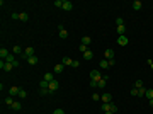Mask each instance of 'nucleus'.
Masks as SVG:
<instances>
[{
  "label": "nucleus",
  "mask_w": 153,
  "mask_h": 114,
  "mask_svg": "<svg viewBox=\"0 0 153 114\" xmlns=\"http://www.w3.org/2000/svg\"><path fill=\"white\" fill-rule=\"evenodd\" d=\"M100 101H102V104H109V102H112V94H109V92L102 94V95H100Z\"/></svg>",
  "instance_id": "f257e3e1"
},
{
  "label": "nucleus",
  "mask_w": 153,
  "mask_h": 114,
  "mask_svg": "<svg viewBox=\"0 0 153 114\" xmlns=\"http://www.w3.org/2000/svg\"><path fill=\"white\" fill-rule=\"evenodd\" d=\"M58 31H60V32H58V36H60L61 39H67V38H68V31H67L65 27H63L61 24L58 26Z\"/></svg>",
  "instance_id": "f03ea898"
},
{
  "label": "nucleus",
  "mask_w": 153,
  "mask_h": 114,
  "mask_svg": "<svg viewBox=\"0 0 153 114\" xmlns=\"http://www.w3.org/2000/svg\"><path fill=\"white\" fill-rule=\"evenodd\" d=\"M90 78L95 80V82H99V80H102V73H99V70H92V72H90Z\"/></svg>",
  "instance_id": "7ed1b4c3"
},
{
  "label": "nucleus",
  "mask_w": 153,
  "mask_h": 114,
  "mask_svg": "<svg viewBox=\"0 0 153 114\" xmlns=\"http://www.w3.org/2000/svg\"><path fill=\"white\" fill-rule=\"evenodd\" d=\"M63 10H67V12H70V10L73 9V3L70 2V0H63V7H61Z\"/></svg>",
  "instance_id": "20e7f679"
},
{
  "label": "nucleus",
  "mask_w": 153,
  "mask_h": 114,
  "mask_svg": "<svg viewBox=\"0 0 153 114\" xmlns=\"http://www.w3.org/2000/svg\"><path fill=\"white\" fill-rule=\"evenodd\" d=\"M128 43H129V39L126 38V34H124V36H117V44H121V46H126Z\"/></svg>",
  "instance_id": "39448f33"
},
{
  "label": "nucleus",
  "mask_w": 153,
  "mask_h": 114,
  "mask_svg": "<svg viewBox=\"0 0 153 114\" xmlns=\"http://www.w3.org/2000/svg\"><path fill=\"white\" fill-rule=\"evenodd\" d=\"M104 56H105V60H114V51L111 48H107L104 51Z\"/></svg>",
  "instance_id": "423d86ee"
},
{
  "label": "nucleus",
  "mask_w": 153,
  "mask_h": 114,
  "mask_svg": "<svg viewBox=\"0 0 153 114\" xmlns=\"http://www.w3.org/2000/svg\"><path fill=\"white\" fill-rule=\"evenodd\" d=\"M19 92H20L19 87H10V89H9V95H10V97H15V95H19Z\"/></svg>",
  "instance_id": "0eeeda50"
},
{
  "label": "nucleus",
  "mask_w": 153,
  "mask_h": 114,
  "mask_svg": "<svg viewBox=\"0 0 153 114\" xmlns=\"http://www.w3.org/2000/svg\"><path fill=\"white\" fill-rule=\"evenodd\" d=\"M58 87H60V84H58V80H53V82H49L48 89L51 90V92H55V90H58Z\"/></svg>",
  "instance_id": "6e6552de"
},
{
  "label": "nucleus",
  "mask_w": 153,
  "mask_h": 114,
  "mask_svg": "<svg viewBox=\"0 0 153 114\" xmlns=\"http://www.w3.org/2000/svg\"><path fill=\"white\" fill-rule=\"evenodd\" d=\"M61 63H63L65 67H72V63H73V60H72V58H70V56H63V58H61Z\"/></svg>",
  "instance_id": "1a4fd4ad"
},
{
  "label": "nucleus",
  "mask_w": 153,
  "mask_h": 114,
  "mask_svg": "<svg viewBox=\"0 0 153 114\" xmlns=\"http://www.w3.org/2000/svg\"><path fill=\"white\" fill-rule=\"evenodd\" d=\"M63 70H65V65H63V63H56V65H55V73H61Z\"/></svg>",
  "instance_id": "9d476101"
},
{
  "label": "nucleus",
  "mask_w": 153,
  "mask_h": 114,
  "mask_svg": "<svg viewBox=\"0 0 153 114\" xmlns=\"http://www.w3.org/2000/svg\"><path fill=\"white\" fill-rule=\"evenodd\" d=\"M22 53H24V49H22L20 46H14L12 48V55H22Z\"/></svg>",
  "instance_id": "9b49d317"
},
{
  "label": "nucleus",
  "mask_w": 153,
  "mask_h": 114,
  "mask_svg": "<svg viewBox=\"0 0 153 114\" xmlns=\"http://www.w3.org/2000/svg\"><path fill=\"white\" fill-rule=\"evenodd\" d=\"M99 67L102 68V70H107V68H109V61H107V60H100V61H99Z\"/></svg>",
  "instance_id": "f8f14e48"
},
{
  "label": "nucleus",
  "mask_w": 153,
  "mask_h": 114,
  "mask_svg": "<svg viewBox=\"0 0 153 114\" xmlns=\"http://www.w3.org/2000/svg\"><path fill=\"white\" fill-rule=\"evenodd\" d=\"M10 53H9V49H5V48H2V49H0V58H2V60H5V58L9 56Z\"/></svg>",
  "instance_id": "ddd939ff"
},
{
  "label": "nucleus",
  "mask_w": 153,
  "mask_h": 114,
  "mask_svg": "<svg viewBox=\"0 0 153 114\" xmlns=\"http://www.w3.org/2000/svg\"><path fill=\"white\" fill-rule=\"evenodd\" d=\"M38 56H36V55H34V56H31V58H27V63L29 65H38Z\"/></svg>",
  "instance_id": "4468645a"
},
{
  "label": "nucleus",
  "mask_w": 153,
  "mask_h": 114,
  "mask_svg": "<svg viewBox=\"0 0 153 114\" xmlns=\"http://www.w3.org/2000/svg\"><path fill=\"white\" fill-rule=\"evenodd\" d=\"M92 58H94V53L90 49H87L85 53H83V60H92Z\"/></svg>",
  "instance_id": "2eb2a0df"
},
{
  "label": "nucleus",
  "mask_w": 153,
  "mask_h": 114,
  "mask_svg": "<svg viewBox=\"0 0 153 114\" xmlns=\"http://www.w3.org/2000/svg\"><path fill=\"white\" fill-rule=\"evenodd\" d=\"M10 107H12L14 111H20V109H22V104H20L19 101H15V102H14V104L10 106Z\"/></svg>",
  "instance_id": "dca6fc26"
},
{
  "label": "nucleus",
  "mask_w": 153,
  "mask_h": 114,
  "mask_svg": "<svg viewBox=\"0 0 153 114\" xmlns=\"http://www.w3.org/2000/svg\"><path fill=\"white\" fill-rule=\"evenodd\" d=\"M27 19H29V14H27V12H20V14H19V20L26 22Z\"/></svg>",
  "instance_id": "f3484780"
},
{
  "label": "nucleus",
  "mask_w": 153,
  "mask_h": 114,
  "mask_svg": "<svg viewBox=\"0 0 153 114\" xmlns=\"http://www.w3.org/2000/svg\"><path fill=\"white\" fill-rule=\"evenodd\" d=\"M141 7H143V3H141L140 0H134V2H133V9L134 10H140Z\"/></svg>",
  "instance_id": "a211bd4d"
},
{
  "label": "nucleus",
  "mask_w": 153,
  "mask_h": 114,
  "mask_svg": "<svg viewBox=\"0 0 153 114\" xmlns=\"http://www.w3.org/2000/svg\"><path fill=\"white\" fill-rule=\"evenodd\" d=\"M124 32H126V24L124 26H117V34L119 36H124Z\"/></svg>",
  "instance_id": "6ab92c4d"
},
{
  "label": "nucleus",
  "mask_w": 153,
  "mask_h": 114,
  "mask_svg": "<svg viewBox=\"0 0 153 114\" xmlns=\"http://www.w3.org/2000/svg\"><path fill=\"white\" fill-rule=\"evenodd\" d=\"M2 70H5V72H12V70H14V65L5 61V65H3V68H2Z\"/></svg>",
  "instance_id": "aec40b11"
},
{
  "label": "nucleus",
  "mask_w": 153,
  "mask_h": 114,
  "mask_svg": "<svg viewBox=\"0 0 153 114\" xmlns=\"http://www.w3.org/2000/svg\"><path fill=\"white\" fill-rule=\"evenodd\" d=\"M145 97H146L148 101H152V99H153V89H146V94H145Z\"/></svg>",
  "instance_id": "412c9836"
},
{
  "label": "nucleus",
  "mask_w": 153,
  "mask_h": 114,
  "mask_svg": "<svg viewBox=\"0 0 153 114\" xmlns=\"http://www.w3.org/2000/svg\"><path fill=\"white\" fill-rule=\"evenodd\" d=\"M44 80H46V82H53V80H55V75H53V73H44Z\"/></svg>",
  "instance_id": "4be33fe9"
},
{
  "label": "nucleus",
  "mask_w": 153,
  "mask_h": 114,
  "mask_svg": "<svg viewBox=\"0 0 153 114\" xmlns=\"http://www.w3.org/2000/svg\"><path fill=\"white\" fill-rule=\"evenodd\" d=\"M15 60H17V58H15V55H12V53H10L9 56L5 58V61H7V63H14V61H15Z\"/></svg>",
  "instance_id": "5701e85b"
},
{
  "label": "nucleus",
  "mask_w": 153,
  "mask_h": 114,
  "mask_svg": "<svg viewBox=\"0 0 153 114\" xmlns=\"http://www.w3.org/2000/svg\"><path fill=\"white\" fill-rule=\"evenodd\" d=\"M39 94H41V95H51L53 92H51L49 89H39Z\"/></svg>",
  "instance_id": "b1692460"
},
{
  "label": "nucleus",
  "mask_w": 153,
  "mask_h": 114,
  "mask_svg": "<svg viewBox=\"0 0 153 114\" xmlns=\"http://www.w3.org/2000/svg\"><path fill=\"white\" fill-rule=\"evenodd\" d=\"M90 43H92V39L88 38V36H83V38H82V44H85V46H88Z\"/></svg>",
  "instance_id": "393cba45"
},
{
  "label": "nucleus",
  "mask_w": 153,
  "mask_h": 114,
  "mask_svg": "<svg viewBox=\"0 0 153 114\" xmlns=\"http://www.w3.org/2000/svg\"><path fill=\"white\" fill-rule=\"evenodd\" d=\"M17 97H19V99H26V97H27V92H26L24 89H20V92H19V95H17Z\"/></svg>",
  "instance_id": "a878e982"
},
{
  "label": "nucleus",
  "mask_w": 153,
  "mask_h": 114,
  "mask_svg": "<svg viewBox=\"0 0 153 114\" xmlns=\"http://www.w3.org/2000/svg\"><path fill=\"white\" fill-rule=\"evenodd\" d=\"M107 111H111V102L109 104H102V113H107Z\"/></svg>",
  "instance_id": "bb28decb"
},
{
  "label": "nucleus",
  "mask_w": 153,
  "mask_h": 114,
  "mask_svg": "<svg viewBox=\"0 0 153 114\" xmlns=\"http://www.w3.org/2000/svg\"><path fill=\"white\" fill-rule=\"evenodd\" d=\"M48 82H46V80H41V82H39V87H41V89H48Z\"/></svg>",
  "instance_id": "cd10ccee"
},
{
  "label": "nucleus",
  "mask_w": 153,
  "mask_h": 114,
  "mask_svg": "<svg viewBox=\"0 0 153 114\" xmlns=\"http://www.w3.org/2000/svg\"><path fill=\"white\" fill-rule=\"evenodd\" d=\"M78 49H80V53L83 55V53H85L87 49H88V46H85V44H80V46H78Z\"/></svg>",
  "instance_id": "c85d7f7f"
},
{
  "label": "nucleus",
  "mask_w": 153,
  "mask_h": 114,
  "mask_svg": "<svg viewBox=\"0 0 153 114\" xmlns=\"http://www.w3.org/2000/svg\"><path fill=\"white\" fill-rule=\"evenodd\" d=\"M145 94H146V89H145V87H140V89H138V95L141 97V95H145Z\"/></svg>",
  "instance_id": "c756f323"
},
{
  "label": "nucleus",
  "mask_w": 153,
  "mask_h": 114,
  "mask_svg": "<svg viewBox=\"0 0 153 114\" xmlns=\"http://www.w3.org/2000/svg\"><path fill=\"white\" fill-rule=\"evenodd\" d=\"M14 102H15V101H14V99H12L10 95H9V97H7V99H5V104H7V106H12V104H14Z\"/></svg>",
  "instance_id": "7c9ffc66"
},
{
  "label": "nucleus",
  "mask_w": 153,
  "mask_h": 114,
  "mask_svg": "<svg viewBox=\"0 0 153 114\" xmlns=\"http://www.w3.org/2000/svg\"><path fill=\"white\" fill-rule=\"evenodd\" d=\"M116 24H117V26H124V19H123V17H117V19H116Z\"/></svg>",
  "instance_id": "2f4dec72"
},
{
  "label": "nucleus",
  "mask_w": 153,
  "mask_h": 114,
  "mask_svg": "<svg viewBox=\"0 0 153 114\" xmlns=\"http://www.w3.org/2000/svg\"><path fill=\"white\" fill-rule=\"evenodd\" d=\"M55 5H56L58 9H61V7H63V0H56V2H55Z\"/></svg>",
  "instance_id": "473e14b6"
},
{
  "label": "nucleus",
  "mask_w": 153,
  "mask_h": 114,
  "mask_svg": "<svg viewBox=\"0 0 153 114\" xmlns=\"http://www.w3.org/2000/svg\"><path fill=\"white\" fill-rule=\"evenodd\" d=\"M134 87H136V89L143 87V82H141V80H136V82H134Z\"/></svg>",
  "instance_id": "72a5a7b5"
},
{
  "label": "nucleus",
  "mask_w": 153,
  "mask_h": 114,
  "mask_svg": "<svg viewBox=\"0 0 153 114\" xmlns=\"http://www.w3.org/2000/svg\"><path fill=\"white\" fill-rule=\"evenodd\" d=\"M72 67H73V68H78V67H80V61H76V60H73V63H72Z\"/></svg>",
  "instance_id": "f704fd0d"
},
{
  "label": "nucleus",
  "mask_w": 153,
  "mask_h": 114,
  "mask_svg": "<svg viewBox=\"0 0 153 114\" xmlns=\"http://www.w3.org/2000/svg\"><path fill=\"white\" fill-rule=\"evenodd\" d=\"M129 94L136 97V95H138V89H136V87H134V89H131V92H129Z\"/></svg>",
  "instance_id": "c9c22d12"
},
{
  "label": "nucleus",
  "mask_w": 153,
  "mask_h": 114,
  "mask_svg": "<svg viewBox=\"0 0 153 114\" xmlns=\"http://www.w3.org/2000/svg\"><path fill=\"white\" fill-rule=\"evenodd\" d=\"M111 111H112V113H117V106L112 104V102H111Z\"/></svg>",
  "instance_id": "e433bc0d"
},
{
  "label": "nucleus",
  "mask_w": 153,
  "mask_h": 114,
  "mask_svg": "<svg viewBox=\"0 0 153 114\" xmlns=\"http://www.w3.org/2000/svg\"><path fill=\"white\" fill-rule=\"evenodd\" d=\"M12 65H14V68H19V67H20V63H19V60H15V61H14V63H12Z\"/></svg>",
  "instance_id": "4c0bfd02"
},
{
  "label": "nucleus",
  "mask_w": 153,
  "mask_h": 114,
  "mask_svg": "<svg viewBox=\"0 0 153 114\" xmlns=\"http://www.w3.org/2000/svg\"><path fill=\"white\" fill-rule=\"evenodd\" d=\"M53 114H65V111H63V109H56Z\"/></svg>",
  "instance_id": "58836bf2"
},
{
  "label": "nucleus",
  "mask_w": 153,
  "mask_h": 114,
  "mask_svg": "<svg viewBox=\"0 0 153 114\" xmlns=\"http://www.w3.org/2000/svg\"><path fill=\"white\" fill-rule=\"evenodd\" d=\"M107 61H109V67H114L116 65V60H107Z\"/></svg>",
  "instance_id": "ea45409f"
},
{
  "label": "nucleus",
  "mask_w": 153,
  "mask_h": 114,
  "mask_svg": "<svg viewBox=\"0 0 153 114\" xmlns=\"http://www.w3.org/2000/svg\"><path fill=\"white\" fill-rule=\"evenodd\" d=\"M97 84H99V82H95V80H90V87H97Z\"/></svg>",
  "instance_id": "a19ab883"
},
{
  "label": "nucleus",
  "mask_w": 153,
  "mask_h": 114,
  "mask_svg": "<svg viewBox=\"0 0 153 114\" xmlns=\"http://www.w3.org/2000/svg\"><path fill=\"white\" fill-rule=\"evenodd\" d=\"M92 99H94V101H100V97H99V94H94V95H92Z\"/></svg>",
  "instance_id": "79ce46f5"
},
{
  "label": "nucleus",
  "mask_w": 153,
  "mask_h": 114,
  "mask_svg": "<svg viewBox=\"0 0 153 114\" xmlns=\"http://www.w3.org/2000/svg\"><path fill=\"white\" fill-rule=\"evenodd\" d=\"M148 65L152 67V70H153V60H148Z\"/></svg>",
  "instance_id": "37998d69"
},
{
  "label": "nucleus",
  "mask_w": 153,
  "mask_h": 114,
  "mask_svg": "<svg viewBox=\"0 0 153 114\" xmlns=\"http://www.w3.org/2000/svg\"><path fill=\"white\" fill-rule=\"evenodd\" d=\"M104 114H116V113H112V111H107V113H104Z\"/></svg>",
  "instance_id": "c03bdc74"
},
{
  "label": "nucleus",
  "mask_w": 153,
  "mask_h": 114,
  "mask_svg": "<svg viewBox=\"0 0 153 114\" xmlns=\"http://www.w3.org/2000/svg\"><path fill=\"white\" fill-rule=\"evenodd\" d=\"M150 106H152V107H153V99H152V101H150Z\"/></svg>",
  "instance_id": "a18cd8bd"
}]
</instances>
